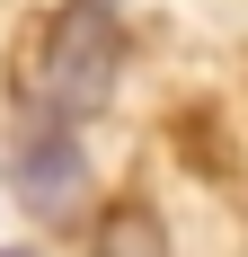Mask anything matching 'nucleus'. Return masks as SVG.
<instances>
[{
    "label": "nucleus",
    "mask_w": 248,
    "mask_h": 257,
    "mask_svg": "<svg viewBox=\"0 0 248 257\" xmlns=\"http://www.w3.org/2000/svg\"><path fill=\"white\" fill-rule=\"evenodd\" d=\"M0 257H36V248H0Z\"/></svg>",
    "instance_id": "obj_4"
},
{
    "label": "nucleus",
    "mask_w": 248,
    "mask_h": 257,
    "mask_svg": "<svg viewBox=\"0 0 248 257\" xmlns=\"http://www.w3.org/2000/svg\"><path fill=\"white\" fill-rule=\"evenodd\" d=\"M89 257H169V231H160V213L151 204H115L89 239Z\"/></svg>",
    "instance_id": "obj_3"
},
{
    "label": "nucleus",
    "mask_w": 248,
    "mask_h": 257,
    "mask_svg": "<svg viewBox=\"0 0 248 257\" xmlns=\"http://www.w3.org/2000/svg\"><path fill=\"white\" fill-rule=\"evenodd\" d=\"M18 195H27V213H71L80 195H89V160H80V142L71 133H27V151H18Z\"/></svg>",
    "instance_id": "obj_2"
},
{
    "label": "nucleus",
    "mask_w": 248,
    "mask_h": 257,
    "mask_svg": "<svg viewBox=\"0 0 248 257\" xmlns=\"http://www.w3.org/2000/svg\"><path fill=\"white\" fill-rule=\"evenodd\" d=\"M115 71H124V27H115V0H71L45 36V98L53 115H98L115 98Z\"/></svg>",
    "instance_id": "obj_1"
}]
</instances>
